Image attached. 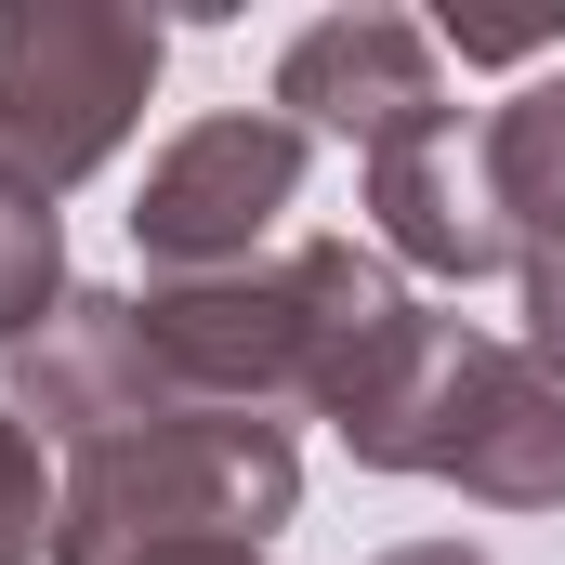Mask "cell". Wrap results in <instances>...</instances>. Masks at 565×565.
Here are the masks:
<instances>
[{
	"label": "cell",
	"instance_id": "obj_2",
	"mask_svg": "<svg viewBox=\"0 0 565 565\" xmlns=\"http://www.w3.org/2000/svg\"><path fill=\"white\" fill-rule=\"evenodd\" d=\"M302 500V447L289 422L250 408H171L145 434H106L66 460L53 487V565H145V553H211V540H250L289 526Z\"/></svg>",
	"mask_w": 565,
	"mask_h": 565
},
{
	"label": "cell",
	"instance_id": "obj_4",
	"mask_svg": "<svg viewBox=\"0 0 565 565\" xmlns=\"http://www.w3.org/2000/svg\"><path fill=\"white\" fill-rule=\"evenodd\" d=\"M302 158H316V145L289 132L277 106H224V119L171 132L158 158H145V198H132L145 277H237V264H277V224L302 211Z\"/></svg>",
	"mask_w": 565,
	"mask_h": 565
},
{
	"label": "cell",
	"instance_id": "obj_8",
	"mask_svg": "<svg viewBox=\"0 0 565 565\" xmlns=\"http://www.w3.org/2000/svg\"><path fill=\"white\" fill-rule=\"evenodd\" d=\"M473 145H487L500 224H513L526 250H565V66H553V79H526V93H513Z\"/></svg>",
	"mask_w": 565,
	"mask_h": 565
},
{
	"label": "cell",
	"instance_id": "obj_6",
	"mask_svg": "<svg viewBox=\"0 0 565 565\" xmlns=\"http://www.w3.org/2000/svg\"><path fill=\"white\" fill-rule=\"evenodd\" d=\"M0 408L79 460V447H106V434L171 422L184 395H171V369H158V342H145V302H132V289H66L53 329L13 342V395H0Z\"/></svg>",
	"mask_w": 565,
	"mask_h": 565
},
{
	"label": "cell",
	"instance_id": "obj_5",
	"mask_svg": "<svg viewBox=\"0 0 565 565\" xmlns=\"http://www.w3.org/2000/svg\"><path fill=\"white\" fill-rule=\"evenodd\" d=\"M277 119L302 145L329 132V145H355V158H382V145L460 119V106H447V40H434L422 13H382V0L316 13V26L277 53Z\"/></svg>",
	"mask_w": 565,
	"mask_h": 565
},
{
	"label": "cell",
	"instance_id": "obj_10",
	"mask_svg": "<svg viewBox=\"0 0 565 565\" xmlns=\"http://www.w3.org/2000/svg\"><path fill=\"white\" fill-rule=\"evenodd\" d=\"M0 565H53V473L13 408H0Z\"/></svg>",
	"mask_w": 565,
	"mask_h": 565
},
{
	"label": "cell",
	"instance_id": "obj_1",
	"mask_svg": "<svg viewBox=\"0 0 565 565\" xmlns=\"http://www.w3.org/2000/svg\"><path fill=\"white\" fill-rule=\"evenodd\" d=\"M329 434L355 447V473H434L487 513H565V382L473 316L408 302V329L342 382Z\"/></svg>",
	"mask_w": 565,
	"mask_h": 565
},
{
	"label": "cell",
	"instance_id": "obj_7",
	"mask_svg": "<svg viewBox=\"0 0 565 565\" xmlns=\"http://www.w3.org/2000/svg\"><path fill=\"white\" fill-rule=\"evenodd\" d=\"M369 250L408 264V277H434V289H473V277H500V264H526V237L500 224L487 145L460 132V119H434V132L369 158Z\"/></svg>",
	"mask_w": 565,
	"mask_h": 565
},
{
	"label": "cell",
	"instance_id": "obj_3",
	"mask_svg": "<svg viewBox=\"0 0 565 565\" xmlns=\"http://www.w3.org/2000/svg\"><path fill=\"white\" fill-rule=\"evenodd\" d=\"M171 66V26L119 0H0V171L66 198L132 145L145 93Z\"/></svg>",
	"mask_w": 565,
	"mask_h": 565
},
{
	"label": "cell",
	"instance_id": "obj_13",
	"mask_svg": "<svg viewBox=\"0 0 565 565\" xmlns=\"http://www.w3.org/2000/svg\"><path fill=\"white\" fill-rule=\"evenodd\" d=\"M145 565H277V553H250V540H211V553H145Z\"/></svg>",
	"mask_w": 565,
	"mask_h": 565
},
{
	"label": "cell",
	"instance_id": "obj_12",
	"mask_svg": "<svg viewBox=\"0 0 565 565\" xmlns=\"http://www.w3.org/2000/svg\"><path fill=\"white\" fill-rule=\"evenodd\" d=\"M369 565H487L473 540H395V553H369Z\"/></svg>",
	"mask_w": 565,
	"mask_h": 565
},
{
	"label": "cell",
	"instance_id": "obj_11",
	"mask_svg": "<svg viewBox=\"0 0 565 565\" xmlns=\"http://www.w3.org/2000/svg\"><path fill=\"white\" fill-rule=\"evenodd\" d=\"M513 277H526V355L565 382V250H526Z\"/></svg>",
	"mask_w": 565,
	"mask_h": 565
},
{
	"label": "cell",
	"instance_id": "obj_9",
	"mask_svg": "<svg viewBox=\"0 0 565 565\" xmlns=\"http://www.w3.org/2000/svg\"><path fill=\"white\" fill-rule=\"evenodd\" d=\"M53 302H66V224H53V198H40V184H13V171H0V355H13V342H40V329H53Z\"/></svg>",
	"mask_w": 565,
	"mask_h": 565
}]
</instances>
